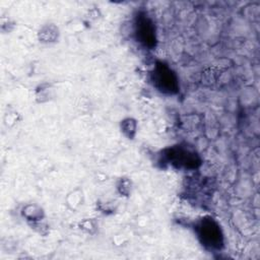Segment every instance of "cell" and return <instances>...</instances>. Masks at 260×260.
Segmentation results:
<instances>
[{
    "instance_id": "1",
    "label": "cell",
    "mask_w": 260,
    "mask_h": 260,
    "mask_svg": "<svg viewBox=\"0 0 260 260\" xmlns=\"http://www.w3.org/2000/svg\"><path fill=\"white\" fill-rule=\"evenodd\" d=\"M195 230L200 242L205 248L215 250L219 249L222 245L223 240L221 230L214 219L210 217L200 219Z\"/></svg>"
},
{
    "instance_id": "2",
    "label": "cell",
    "mask_w": 260,
    "mask_h": 260,
    "mask_svg": "<svg viewBox=\"0 0 260 260\" xmlns=\"http://www.w3.org/2000/svg\"><path fill=\"white\" fill-rule=\"evenodd\" d=\"M151 78L153 85L159 91L168 93H175L178 91V79L176 74L162 62L155 64L151 73Z\"/></svg>"
},
{
    "instance_id": "3",
    "label": "cell",
    "mask_w": 260,
    "mask_h": 260,
    "mask_svg": "<svg viewBox=\"0 0 260 260\" xmlns=\"http://www.w3.org/2000/svg\"><path fill=\"white\" fill-rule=\"evenodd\" d=\"M136 36L139 42L146 47H153L155 43V31L152 21L146 15H139L136 20Z\"/></svg>"
}]
</instances>
